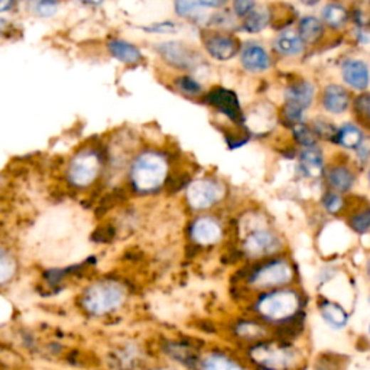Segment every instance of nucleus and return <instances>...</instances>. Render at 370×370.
Wrapping results in <instances>:
<instances>
[{"label":"nucleus","instance_id":"obj_12","mask_svg":"<svg viewBox=\"0 0 370 370\" xmlns=\"http://www.w3.org/2000/svg\"><path fill=\"white\" fill-rule=\"evenodd\" d=\"M164 354L171 363L176 366H184L187 370H196L201 353L193 346L184 342H168L164 344Z\"/></svg>","mask_w":370,"mask_h":370},{"label":"nucleus","instance_id":"obj_2","mask_svg":"<svg viewBox=\"0 0 370 370\" xmlns=\"http://www.w3.org/2000/svg\"><path fill=\"white\" fill-rule=\"evenodd\" d=\"M255 311L268 324L292 327L301 314V298L292 290H273L256 301Z\"/></svg>","mask_w":370,"mask_h":370},{"label":"nucleus","instance_id":"obj_23","mask_svg":"<svg viewBox=\"0 0 370 370\" xmlns=\"http://www.w3.org/2000/svg\"><path fill=\"white\" fill-rule=\"evenodd\" d=\"M275 48L276 51H280L282 56L287 57H294L300 56L304 51V42L292 31H284L275 39Z\"/></svg>","mask_w":370,"mask_h":370},{"label":"nucleus","instance_id":"obj_32","mask_svg":"<svg viewBox=\"0 0 370 370\" xmlns=\"http://www.w3.org/2000/svg\"><path fill=\"white\" fill-rule=\"evenodd\" d=\"M344 363L337 356L322 354L314 363V370H343Z\"/></svg>","mask_w":370,"mask_h":370},{"label":"nucleus","instance_id":"obj_30","mask_svg":"<svg viewBox=\"0 0 370 370\" xmlns=\"http://www.w3.org/2000/svg\"><path fill=\"white\" fill-rule=\"evenodd\" d=\"M269 21H270V15H269L268 9H265V8H255L246 16V21L243 22V29L246 32L256 33V32H260L262 29H265L268 26Z\"/></svg>","mask_w":370,"mask_h":370},{"label":"nucleus","instance_id":"obj_41","mask_svg":"<svg viewBox=\"0 0 370 370\" xmlns=\"http://www.w3.org/2000/svg\"><path fill=\"white\" fill-rule=\"evenodd\" d=\"M149 32H172L175 31V23L172 22H158L147 28Z\"/></svg>","mask_w":370,"mask_h":370},{"label":"nucleus","instance_id":"obj_15","mask_svg":"<svg viewBox=\"0 0 370 370\" xmlns=\"http://www.w3.org/2000/svg\"><path fill=\"white\" fill-rule=\"evenodd\" d=\"M233 334L248 346L272 339L270 330L266 324H262L259 321H252V319H243L238 322L233 329Z\"/></svg>","mask_w":370,"mask_h":370},{"label":"nucleus","instance_id":"obj_36","mask_svg":"<svg viewBox=\"0 0 370 370\" xmlns=\"http://www.w3.org/2000/svg\"><path fill=\"white\" fill-rule=\"evenodd\" d=\"M322 204L329 213H339L343 208V199L336 193H327L322 199Z\"/></svg>","mask_w":370,"mask_h":370},{"label":"nucleus","instance_id":"obj_5","mask_svg":"<svg viewBox=\"0 0 370 370\" xmlns=\"http://www.w3.org/2000/svg\"><path fill=\"white\" fill-rule=\"evenodd\" d=\"M294 270L287 260H273L259 268L249 280L256 290H278L292 281Z\"/></svg>","mask_w":370,"mask_h":370},{"label":"nucleus","instance_id":"obj_19","mask_svg":"<svg viewBox=\"0 0 370 370\" xmlns=\"http://www.w3.org/2000/svg\"><path fill=\"white\" fill-rule=\"evenodd\" d=\"M319 314L333 330H343L347 327L349 312L337 302L322 301L319 305Z\"/></svg>","mask_w":370,"mask_h":370},{"label":"nucleus","instance_id":"obj_35","mask_svg":"<svg viewBox=\"0 0 370 370\" xmlns=\"http://www.w3.org/2000/svg\"><path fill=\"white\" fill-rule=\"evenodd\" d=\"M352 227L357 231V233H367L369 230V224H370V217H369V211L363 210L361 213L356 214L352 221H350Z\"/></svg>","mask_w":370,"mask_h":370},{"label":"nucleus","instance_id":"obj_42","mask_svg":"<svg viewBox=\"0 0 370 370\" xmlns=\"http://www.w3.org/2000/svg\"><path fill=\"white\" fill-rule=\"evenodd\" d=\"M357 151H359V155L361 157V159L366 161V159H367V154H369V151H367V142H363V144L357 148Z\"/></svg>","mask_w":370,"mask_h":370},{"label":"nucleus","instance_id":"obj_40","mask_svg":"<svg viewBox=\"0 0 370 370\" xmlns=\"http://www.w3.org/2000/svg\"><path fill=\"white\" fill-rule=\"evenodd\" d=\"M356 107L357 112L363 116V117H369V107H370V100H369V95L364 92L357 100H356Z\"/></svg>","mask_w":370,"mask_h":370},{"label":"nucleus","instance_id":"obj_10","mask_svg":"<svg viewBox=\"0 0 370 370\" xmlns=\"http://www.w3.org/2000/svg\"><path fill=\"white\" fill-rule=\"evenodd\" d=\"M281 249V242L275 233L266 228L253 230L243 242V250L250 258H263Z\"/></svg>","mask_w":370,"mask_h":370},{"label":"nucleus","instance_id":"obj_44","mask_svg":"<svg viewBox=\"0 0 370 370\" xmlns=\"http://www.w3.org/2000/svg\"><path fill=\"white\" fill-rule=\"evenodd\" d=\"M9 8H12V4H0V12H5Z\"/></svg>","mask_w":370,"mask_h":370},{"label":"nucleus","instance_id":"obj_17","mask_svg":"<svg viewBox=\"0 0 370 370\" xmlns=\"http://www.w3.org/2000/svg\"><path fill=\"white\" fill-rule=\"evenodd\" d=\"M342 73L344 81L356 90H364L369 84L367 64L361 60H347L343 64Z\"/></svg>","mask_w":370,"mask_h":370},{"label":"nucleus","instance_id":"obj_13","mask_svg":"<svg viewBox=\"0 0 370 370\" xmlns=\"http://www.w3.org/2000/svg\"><path fill=\"white\" fill-rule=\"evenodd\" d=\"M206 50L208 54L218 60V61H227L233 58L239 51V43L235 38L226 36L221 33H211L204 39Z\"/></svg>","mask_w":370,"mask_h":370},{"label":"nucleus","instance_id":"obj_45","mask_svg":"<svg viewBox=\"0 0 370 370\" xmlns=\"http://www.w3.org/2000/svg\"><path fill=\"white\" fill-rule=\"evenodd\" d=\"M253 370H263V369H253Z\"/></svg>","mask_w":370,"mask_h":370},{"label":"nucleus","instance_id":"obj_39","mask_svg":"<svg viewBox=\"0 0 370 370\" xmlns=\"http://www.w3.org/2000/svg\"><path fill=\"white\" fill-rule=\"evenodd\" d=\"M255 8H256V4L249 2V0H239V2L233 4V9H235L236 15H239V16H248Z\"/></svg>","mask_w":370,"mask_h":370},{"label":"nucleus","instance_id":"obj_29","mask_svg":"<svg viewBox=\"0 0 370 370\" xmlns=\"http://www.w3.org/2000/svg\"><path fill=\"white\" fill-rule=\"evenodd\" d=\"M324 26L315 16H304L300 21V38L307 42H314L322 35Z\"/></svg>","mask_w":370,"mask_h":370},{"label":"nucleus","instance_id":"obj_4","mask_svg":"<svg viewBox=\"0 0 370 370\" xmlns=\"http://www.w3.org/2000/svg\"><path fill=\"white\" fill-rule=\"evenodd\" d=\"M168 174V164L165 158L154 151H147L139 155L130 171L133 187L141 193H151L158 190L164 184Z\"/></svg>","mask_w":370,"mask_h":370},{"label":"nucleus","instance_id":"obj_28","mask_svg":"<svg viewBox=\"0 0 370 370\" xmlns=\"http://www.w3.org/2000/svg\"><path fill=\"white\" fill-rule=\"evenodd\" d=\"M321 15H322V21L332 28H342L346 25V22L349 19L347 9L339 4L326 5L324 6Z\"/></svg>","mask_w":370,"mask_h":370},{"label":"nucleus","instance_id":"obj_6","mask_svg":"<svg viewBox=\"0 0 370 370\" xmlns=\"http://www.w3.org/2000/svg\"><path fill=\"white\" fill-rule=\"evenodd\" d=\"M102 168L100 158L92 151H81L70 162L68 179L75 187H88L95 182Z\"/></svg>","mask_w":370,"mask_h":370},{"label":"nucleus","instance_id":"obj_11","mask_svg":"<svg viewBox=\"0 0 370 370\" xmlns=\"http://www.w3.org/2000/svg\"><path fill=\"white\" fill-rule=\"evenodd\" d=\"M206 102L228 116L231 120L239 122L243 120L242 110L239 106V100L233 91L226 88H214L206 96Z\"/></svg>","mask_w":370,"mask_h":370},{"label":"nucleus","instance_id":"obj_38","mask_svg":"<svg viewBox=\"0 0 370 370\" xmlns=\"http://www.w3.org/2000/svg\"><path fill=\"white\" fill-rule=\"evenodd\" d=\"M32 6H33L35 14H38L41 16H53L58 9V5L53 4V2H38V4H33Z\"/></svg>","mask_w":370,"mask_h":370},{"label":"nucleus","instance_id":"obj_7","mask_svg":"<svg viewBox=\"0 0 370 370\" xmlns=\"http://www.w3.org/2000/svg\"><path fill=\"white\" fill-rule=\"evenodd\" d=\"M224 196V189L220 182L213 179H199L187 190L189 204L194 210H206L214 206Z\"/></svg>","mask_w":370,"mask_h":370},{"label":"nucleus","instance_id":"obj_37","mask_svg":"<svg viewBox=\"0 0 370 370\" xmlns=\"http://www.w3.org/2000/svg\"><path fill=\"white\" fill-rule=\"evenodd\" d=\"M314 132L321 137L332 139V137H336L337 129L326 120H315L314 122Z\"/></svg>","mask_w":370,"mask_h":370},{"label":"nucleus","instance_id":"obj_1","mask_svg":"<svg viewBox=\"0 0 370 370\" xmlns=\"http://www.w3.org/2000/svg\"><path fill=\"white\" fill-rule=\"evenodd\" d=\"M245 360L252 369L263 370H301L307 361L301 349L282 339H268L248 346Z\"/></svg>","mask_w":370,"mask_h":370},{"label":"nucleus","instance_id":"obj_18","mask_svg":"<svg viewBox=\"0 0 370 370\" xmlns=\"http://www.w3.org/2000/svg\"><path fill=\"white\" fill-rule=\"evenodd\" d=\"M115 366L119 370H139L142 369L144 359L142 352L134 344H125L115 352Z\"/></svg>","mask_w":370,"mask_h":370},{"label":"nucleus","instance_id":"obj_34","mask_svg":"<svg viewBox=\"0 0 370 370\" xmlns=\"http://www.w3.org/2000/svg\"><path fill=\"white\" fill-rule=\"evenodd\" d=\"M176 85L182 92L189 96H197L201 92V84L191 77H181L176 81Z\"/></svg>","mask_w":370,"mask_h":370},{"label":"nucleus","instance_id":"obj_31","mask_svg":"<svg viewBox=\"0 0 370 370\" xmlns=\"http://www.w3.org/2000/svg\"><path fill=\"white\" fill-rule=\"evenodd\" d=\"M15 270L16 265L12 256H9L4 250H0V287L12 281V278L15 276Z\"/></svg>","mask_w":370,"mask_h":370},{"label":"nucleus","instance_id":"obj_33","mask_svg":"<svg viewBox=\"0 0 370 370\" xmlns=\"http://www.w3.org/2000/svg\"><path fill=\"white\" fill-rule=\"evenodd\" d=\"M294 136L297 141L304 145L305 148H312L315 144V139H314V133L310 127L304 126V125H297L294 127Z\"/></svg>","mask_w":370,"mask_h":370},{"label":"nucleus","instance_id":"obj_22","mask_svg":"<svg viewBox=\"0 0 370 370\" xmlns=\"http://www.w3.org/2000/svg\"><path fill=\"white\" fill-rule=\"evenodd\" d=\"M300 168L308 178H319L324 172V159L318 149L307 148L300 155Z\"/></svg>","mask_w":370,"mask_h":370},{"label":"nucleus","instance_id":"obj_43","mask_svg":"<svg viewBox=\"0 0 370 370\" xmlns=\"http://www.w3.org/2000/svg\"><path fill=\"white\" fill-rule=\"evenodd\" d=\"M139 370H172L169 366H144L142 369H139Z\"/></svg>","mask_w":370,"mask_h":370},{"label":"nucleus","instance_id":"obj_26","mask_svg":"<svg viewBox=\"0 0 370 370\" xmlns=\"http://www.w3.org/2000/svg\"><path fill=\"white\" fill-rule=\"evenodd\" d=\"M223 5V2H176L175 9L179 16L194 19L197 16H201L206 9L220 8Z\"/></svg>","mask_w":370,"mask_h":370},{"label":"nucleus","instance_id":"obj_16","mask_svg":"<svg viewBox=\"0 0 370 370\" xmlns=\"http://www.w3.org/2000/svg\"><path fill=\"white\" fill-rule=\"evenodd\" d=\"M242 65L250 73H262L270 67V58L260 45L249 43L243 46L240 54Z\"/></svg>","mask_w":370,"mask_h":370},{"label":"nucleus","instance_id":"obj_14","mask_svg":"<svg viewBox=\"0 0 370 370\" xmlns=\"http://www.w3.org/2000/svg\"><path fill=\"white\" fill-rule=\"evenodd\" d=\"M223 230L217 220L210 217H201L191 226V238L196 243L208 246L214 245L221 239Z\"/></svg>","mask_w":370,"mask_h":370},{"label":"nucleus","instance_id":"obj_20","mask_svg":"<svg viewBox=\"0 0 370 370\" xmlns=\"http://www.w3.org/2000/svg\"><path fill=\"white\" fill-rule=\"evenodd\" d=\"M314 91L315 88L310 81H298L295 84H291L285 91L287 103L295 105L302 110H307L314 100Z\"/></svg>","mask_w":370,"mask_h":370},{"label":"nucleus","instance_id":"obj_25","mask_svg":"<svg viewBox=\"0 0 370 370\" xmlns=\"http://www.w3.org/2000/svg\"><path fill=\"white\" fill-rule=\"evenodd\" d=\"M329 184L336 191L344 193L349 191L354 184L353 172L346 166H334L329 172Z\"/></svg>","mask_w":370,"mask_h":370},{"label":"nucleus","instance_id":"obj_24","mask_svg":"<svg viewBox=\"0 0 370 370\" xmlns=\"http://www.w3.org/2000/svg\"><path fill=\"white\" fill-rule=\"evenodd\" d=\"M109 51L115 58L125 64H134L142 58L139 48H136L133 43L122 39H113L112 42H109Z\"/></svg>","mask_w":370,"mask_h":370},{"label":"nucleus","instance_id":"obj_27","mask_svg":"<svg viewBox=\"0 0 370 370\" xmlns=\"http://www.w3.org/2000/svg\"><path fill=\"white\" fill-rule=\"evenodd\" d=\"M336 139H337V142H339L342 147H344V148H347V149H357V148L364 142L361 130H360L357 126L350 125V123H349V125H344V126L336 133Z\"/></svg>","mask_w":370,"mask_h":370},{"label":"nucleus","instance_id":"obj_3","mask_svg":"<svg viewBox=\"0 0 370 370\" xmlns=\"http://www.w3.org/2000/svg\"><path fill=\"white\" fill-rule=\"evenodd\" d=\"M126 290L116 281H99L92 284L81 295V307L95 317L107 315L117 311L126 301Z\"/></svg>","mask_w":370,"mask_h":370},{"label":"nucleus","instance_id":"obj_9","mask_svg":"<svg viewBox=\"0 0 370 370\" xmlns=\"http://www.w3.org/2000/svg\"><path fill=\"white\" fill-rule=\"evenodd\" d=\"M157 50L168 64L181 70H190L196 67L199 61V54L189 45L178 41L162 42L157 46Z\"/></svg>","mask_w":370,"mask_h":370},{"label":"nucleus","instance_id":"obj_21","mask_svg":"<svg viewBox=\"0 0 370 370\" xmlns=\"http://www.w3.org/2000/svg\"><path fill=\"white\" fill-rule=\"evenodd\" d=\"M322 106L334 115H340L346 112L349 107L347 91L342 85H336V84L329 85L326 90H324Z\"/></svg>","mask_w":370,"mask_h":370},{"label":"nucleus","instance_id":"obj_8","mask_svg":"<svg viewBox=\"0 0 370 370\" xmlns=\"http://www.w3.org/2000/svg\"><path fill=\"white\" fill-rule=\"evenodd\" d=\"M196 370H253L245 357L226 350H208L201 354Z\"/></svg>","mask_w":370,"mask_h":370}]
</instances>
